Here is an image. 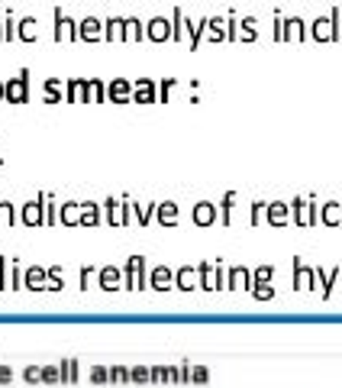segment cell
Instances as JSON below:
<instances>
[{
	"label": "cell",
	"instance_id": "cell-15",
	"mask_svg": "<svg viewBox=\"0 0 342 388\" xmlns=\"http://www.w3.org/2000/svg\"><path fill=\"white\" fill-rule=\"evenodd\" d=\"M194 220H197V223H213V204H197Z\"/></svg>",
	"mask_w": 342,
	"mask_h": 388
},
{
	"label": "cell",
	"instance_id": "cell-19",
	"mask_svg": "<svg viewBox=\"0 0 342 388\" xmlns=\"http://www.w3.org/2000/svg\"><path fill=\"white\" fill-rule=\"evenodd\" d=\"M104 97V85L101 81H87V97H84V104H94Z\"/></svg>",
	"mask_w": 342,
	"mask_h": 388
},
{
	"label": "cell",
	"instance_id": "cell-21",
	"mask_svg": "<svg viewBox=\"0 0 342 388\" xmlns=\"http://www.w3.org/2000/svg\"><path fill=\"white\" fill-rule=\"evenodd\" d=\"M159 220H162V223H175V220H178V207H175V204H162V207H159Z\"/></svg>",
	"mask_w": 342,
	"mask_h": 388
},
{
	"label": "cell",
	"instance_id": "cell-1",
	"mask_svg": "<svg viewBox=\"0 0 342 388\" xmlns=\"http://www.w3.org/2000/svg\"><path fill=\"white\" fill-rule=\"evenodd\" d=\"M336 23H339V10H333V17H320L317 23H313V36H317V39H336V36H339Z\"/></svg>",
	"mask_w": 342,
	"mask_h": 388
},
{
	"label": "cell",
	"instance_id": "cell-23",
	"mask_svg": "<svg viewBox=\"0 0 342 388\" xmlns=\"http://www.w3.org/2000/svg\"><path fill=\"white\" fill-rule=\"evenodd\" d=\"M268 217L275 220V223H284V217H287V207H284V204H271V211H268Z\"/></svg>",
	"mask_w": 342,
	"mask_h": 388
},
{
	"label": "cell",
	"instance_id": "cell-7",
	"mask_svg": "<svg viewBox=\"0 0 342 388\" xmlns=\"http://www.w3.org/2000/svg\"><path fill=\"white\" fill-rule=\"evenodd\" d=\"M120 282H123V272H120V269H113V265L101 272V285L107 288V291H117V288H120Z\"/></svg>",
	"mask_w": 342,
	"mask_h": 388
},
{
	"label": "cell",
	"instance_id": "cell-14",
	"mask_svg": "<svg viewBox=\"0 0 342 388\" xmlns=\"http://www.w3.org/2000/svg\"><path fill=\"white\" fill-rule=\"evenodd\" d=\"M126 36H129V39H142V36H145V26L136 17H126Z\"/></svg>",
	"mask_w": 342,
	"mask_h": 388
},
{
	"label": "cell",
	"instance_id": "cell-5",
	"mask_svg": "<svg viewBox=\"0 0 342 388\" xmlns=\"http://www.w3.org/2000/svg\"><path fill=\"white\" fill-rule=\"evenodd\" d=\"M26 71L20 78H13V81H10L7 85V101L10 104H26V94H29V88H26Z\"/></svg>",
	"mask_w": 342,
	"mask_h": 388
},
{
	"label": "cell",
	"instance_id": "cell-6",
	"mask_svg": "<svg viewBox=\"0 0 342 388\" xmlns=\"http://www.w3.org/2000/svg\"><path fill=\"white\" fill-rule=\"evenodd\" d=\"M104 36L113 39V43H117V39H126V20L123 17H110L107 23H104Z\"/></svg>",
	"mask_w": 342,
	"mask_h": 388
},
{
	"label": "cell",
	"instance_id": "cell-3",
	"mask_svg": "<svg viewBox=\"0 0 342 388\" xmlns=\"http://www.w3.org/2000/svg\"><path fill=\"white\" fill-rule=\"evenodd\" d=\"M55 39H78V23L75 20H68L62 10H55Z\"/></svg>",
	"mask_w": 342,
	"mask_h": 388
},
{
	"label": "cell",
	"instance_id": "cell-30",
	"mask_svg": "<svg viewBox=\"0 0 342 388\" xmlns=\"http://www.w3.org/2000/svg\"><path fill=\"white\" fill-rule=\"evenodd\" d=\"M0 39H3V20H0Z\"/></svg>",
	"mask_w": 342,
	"mask_h": 388
},
{
	"label": "cell",
	"instance_id": "cell-20",
	"mask_svg": "<svg viewBox=\"0 0 342 388\" xmlns=\"http://www.w3.org/2000/svg\"><path fill=\"white\" fill-rule=\"evenodd\" d=\"M62 220H65V223H78V220H81V204H65Z\"/></svg>",
	"mask_w": 342,
	"mask_h": 388
},
{
	"label": "cell",
	"instance_id": "cell-13",
	"mask_svg": "<svg viewBox=\"0 0 342 388\" xmlns=\"http://www.w3.org/2000/svg\"><path fill=\"white\" fill-rule=\"evenodd\" d=\"M107 207H110V223H126V220H129V211H123V207H120L117 201H107Z\"/></svg>",
	"mask_w": 342,
	"mask_h": 388
},
{
	"label": "cell",
	"instance_id": "cell-10",
	"mask_svg": "<svg viewBox=\"0 0 342 388\" xmlns=\"http://www.w3.org/2000/svg\"><path fill=\"white\" fill-rule=\"evenodd\" d=\"M136 101L139 104L155 101V85H152V81H139V85H136Z\"/></svg>",
	"mask_w": 342,
	"mask_h": 388
},
{
	"label": "cell",
	"instance_id": "cell-4",
	"mask_svg": "<svg viewBox=\"0 0 342 388\" xmlns=\"http://www.w3.org/2000/svg\"><path fill=\"white\" fill-rule=\"evenodd\" d=\"M145 36H149V39H155V43H162V39H168V36H171V23H168L165 17H152L149 23H145Z\"/></svg>",
	"mask_w": 342,
	"mask_h": 388
},
{
	"label": "cell",
	"instance_id": "cell-27",
	"mask_svg": "<svg viewBox=\"0 0 342 388\" xmlns=\"http://www.w3.org/2000/svg\"><path fill=\"white\" fill-rule=\"evenodd\" d=\"M242 36H245V39H252V36H255V23H252V20H245V23H242Z\"/></svg>",
	"mask_w": 342,
	"mask_h": 388
},
{
	"label": "cell",
	"instance_id": "cell-26",
	"mask_svg": "<svg viewBox=\"0 0 342 388\" xmlns=\"http://www.w3.org/2000/svg\"><path fill=\"white\" fill-rule=\"evenodd\" d=\"M17 36V29H13V17L3 20V39H13Z\"/></svg>",
	"mask_w": 342,
	"mask_h": 388
},
{
	"label": "cell",
	"instance_id": "cell-22",
	"mask_svg": "<svg viewBox=\"0 0 342 388\" xmlns=\"http://www.w3.org/2000/svg\"><path fill=\"white\" fill-rule=\"evenodd\" d=\"M178 288H184V291H191V288H194V272L191 269L178 272Z\"/></svg>",
	"mask_w": 342,
	"mask_h": 388
},
{
	"label": "cell",
	"instance_id": "cell-29",
	"mask_svg": "<svg viewBox=\"0 0 342 388\" xmlns=\"http://www.w3.org/2000/svg\"><path fill=\"white\" fill-rule=\"evenodd\" d=\"M0 97H7V85H0Z\"/></svg>",
	"mask_w": 342,
	"mask_h": 388
},
{
	"label": "cell",
	"instance_id": "cell-31",
	"mask_svg": "<svg viewBox=\"0 0 342 388\" xmlns=\"http://www.w3.org/2000/svg\"><path fill=\"white\" fill-rule=\"evenodd\" d=\"M0 288H3V269H0Z\"/></svg>",
	"mask_w": 342,
	"mask_h": 388
},
{
	"label": "cell",
	"instance_id": "cell-25",
	"mask_svg": "<svg viewBox=\"0 0 342 388\" xmlns=\"http://www.w3.org/2000/svg\"><path fill=\"white\" fill-rule=\"evenodd\" d=\"M13 220V207L10 204H0V223H10Z\"/></svg>",
	"mask_w": 342,
	"mask_h": 388
},
{
	"label": "cell",
	"instance_id": "cell-9",
	"mask_svg": "<svg viewBox=\"0 0 342 388\" xmlns=\"http://www.w3.org/2000/svg\"><path fill=\"white\" fill-rule=\"evenodd\" d=\"M17 36H20V39H26V43H33V39H36V20H33V17L20 20V26H17Z\"/></svg>",
	"mask_w": 342,
	"mask_h": 388
},
{
	"label": "cell",
	"instance_id": "cell-12",
	"mask_svg": "<svg viewBox=\"0 0 342 388\" xmlns=\"http://www.w3.org/2000/svg\"><path fill=\"white\" fill-rule=\"evenodd\" d=\"M152 285L159 288V291L171 288V272H168V269H155V272H152Z\"/></svg>",
	"mask_w": 342,
	"mask_h": 388
},
{
	"label": "cell",
	"instance_id": "cell-8",
	"mask_svg": "<svg viewBox=\"0 0 342 388\" xmlns=\"http://www.w3.org/2000/svg\"><path fill=\"white\" fill-rule=\"evenodd\" d=\"M126 97H129V85H126L123 78H117L113 85H110V101H117V104H126Z\"/></svg>",
	"mask_w": 342,
	"mask_h": 388
},
{
	"label": "cell",
	"instance_id": "cell-17",
	"mask_svg": "<svg viewBox=\"0 0 342 388\" xmlns=\"http://www.w3.org/2000/svg\"><path fill=\"white\" fill-rule=\"evenodd\" d=\"M284 36L301 39V36H304V23H301V20H284Z\"/></svg>",
	"mask_w": 342,
	"mask_h": 388
},
{
	"label": "cell",
	"instance_id": "cell-18",
	"mask_svg": "<svg viewBox=\"0 0 342 388\" xmlns=\"http://www.w3.org/2000/svg\"><path fill=\"white\" fill-rule=\"evenodd\" d=\"M101 211H97V204H81V223H97Z\"/></svg>",
	"mask_w": 342,
	"mask_h": 388
},
{
	"label": "cell",
	"instance_id": "cell-16",
	"mask_svg": "<svg viewBox=\"0 0 342 388\" xmlns=\"http://www.w3.org/2000/svg\"><path fill=\"white\" fill-rule=\"evenodd\" d=\"M26 285H29V288H45V272L29 269V272H26Z\"/></svg>",
	"mask_w": 342,
	"mask_h": 388
},
{
	"label": "cell",
	"instance_id": "cell-11",
	"mask_svg": "<svg viewBox=\"0 0 342 388\" xmlns=\"http://www.w3.org/2000/svg\"><path fill=\"white\" fill-rule=\"evenodd\" d=\"M23 220H26V223H39V220H42V201L26 204V207H23Z\"/></svg>",
	"mask_w": 342,
	"mask_h": 388
},
{
	"label": "cell",
	"instance_id": "cell-2",
	"mask_svg": "<svg viewBox=\"0 0 342 388\" xmlns=\"http://www.w3.org/2000/svg\"><path fill=\"white\" fill-rule=\"evenodd\" d=\"M101 36H104V23L97 17H84L81 23H78V39L94 43V39H101Z\"/></svg>",
	"mask_w": 342,
	"mask_h": 388
},
{
	"label": "cell",
	"instance_id": "cell-28",
	"mask_svg": "<svg viewBox=\"0 0 342 388\" xmlns=\"http://www.w3.org/2000/svg\"><path fill=\"white\" fill-rule=\"evenodd\" d=\"M255 295H259V298H271V288H268V285H259V288H255Z\"/></svg>",
	"mask_w": 342,
	"mask_h": 388
},
{
	"label": "cell",
	"instance_id": "cell-24",
	"mask_svg": "<svg viewBox=\"0 0 342 388\" xmlns=\"http://www.w3.org/2000/svg\"><path fill=\"white\" fill-rule=\"evenodd\" d=\"M339 220V204H329L326 207V223H336Z\"/></svg>",
	"mask_w": 342,
	"mask_h": 388
}]
</instances>
